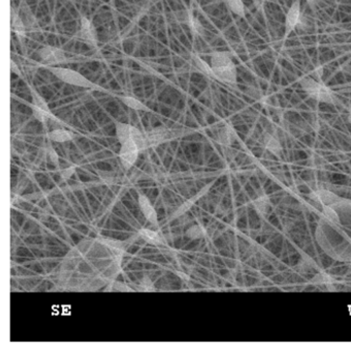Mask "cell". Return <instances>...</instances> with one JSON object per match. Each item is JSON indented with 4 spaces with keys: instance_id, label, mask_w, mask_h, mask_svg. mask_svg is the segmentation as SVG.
Masks as SVG:
<instances>
[{
    "instance_id": "8fae6325",
    "label": "cell",
    "mask_w": 351,
    "mask_h": 353,
    "mask_svg": "<svg viewBox=\"0 0 351 353\" xmlns=\"http://www.w3.org/2000/svg\"><path fill=\"white\" fill-rule=\"evenodd\" d=\"M138 205H140V210L144 214L145 218L152 223V224H157V214L155 212L154 208L151 205L150 201L146 196L140 195L138 197Z\"/></svg>"
},
{
    "instance_id": "5bb4252c",
    "label": "cell",
    "mask_w": 351,
    "mask_h": 353,
    "mask_svg": "<svg viewBox=\"0 0 351 353\" xmlns=\"http://www.w3.org/2000/svg\"><path fill=\"white\" fill-rule=\"evenodd\" d=\"M130 139L136 143V145L138 146V150H144L146 148H148L147 146L146 137H145V134H142L140 130L136 129V128L131 127L130 128Z\"/></svg>"
},
{
    "instance_id": "30bf717a",
    "label": "cell",
    "mask_w": 351,
    "mask_h": 353,
    "mask_svg": "<svg viewBox=\"0 0 351 353\" xmlns=\"http://www.w3.org/2000/svg\"><path fill=\"white\" fill-rule=\"evenodd\" d=\"M18 14L23 23H24L26 30H32L37 28V21L36 19H35V16L33 15L32 12L29 9L26 3H23L22 5L20 6Z\"/></svg>"
},
{
    "instance_id": "4dcf8cb0",
    "label": "cell",
    "mask_w": 351,
    "mask_h": 353,
    "mask_svg": "<svg viewBox=\"0 0 351 353\" xmlns=\"http://www.w3.org/2000/svg\"><path fill=\"white\" fill-rule=\"evenodd\" d=\"M76 172V168L74 167H68V168L64 169L61 173V177L64 179H68L72 174Z\"/></svg>"
},
{
    "instance_id": "836d02e7",
    "label": "cell",
    "mask_w": 351,
    "mask_h": 353,
    "mask_svg": "<svg viewBox=\"0 0 351 353\" xmlns=\"http://www.w3.org/2000/svg\"><path fill=\"white\" fill-rule=\"evenodd\" d=\"M320 1H321V0H308V3H309L311 7H315L316 5H319Z\"/></svg>"
},
{
    "instance_id": "2e32d148",
    "label": "cell",
    "mask_w": 351,
    "mask_h": 353,
    "mask_svg": "<svg viewBox=\"0 0 351 353\" xmlns=\"http://www.w3.org/2000/svg\"><path fill=\"white\" fill-rule=\"evenodd\" d=\"M49 138L52 141L66 142L72 139V133L63 129H56L50 132Z\"/></svg>"
},
{
    "instance_id": "7402d4cb",
    "label": "cell",
    "mask_w": 351,
    "mask_h": 353,
    "mask_svg": "<svg viewBox=\"0 0 351 353\" xmlns=\"http://www.w3.org/2000/svg\"><path fill=\"white\" fill-rule=\"evenodd\" d=\"M194 65L202 72L204 75L209 76V77L214 78V73H213L212 68L209 65L206 61H202V59L198 57H193Z\"/></svg>"
},
{
    "instance_id": "9c48e42d",
    "label": "cell",
    "mask_w": 351,
    "mask_h": 353,
    "mask_svg": "<svg viewBox=\"0 0 351 353\" xmlns=\"http://www.w3.org/2000/svg\"><path fill=\"white\" fill-rule=\"evenodd\" d=\"M179 19L183 23L187 24L192 34H195V36H202L204 34V28H202V23L195 17H193V15L189 13V12H181L179 15Z\"/></svg>"
},
{
    "instance_id": "d6986e66",
    "label": "cell",
    "mask_w": 351,
    "mask_h": 353,
    "mask_svg": "<svg viewBox=\"0 0 351 353\" xmlns=\"http://www.w3.org/2000/svg\"><path fill=\"white\" fill-rule=\"evenodd\" d=\"M138 235H140V239H144L147 243H153V245H158V243H161L160 236L155 231L149 230V229H142L138 232Z\"/></svg>"
},
{
    "instance_id": "44dd1931",
    "label": "cell",
    "mask_w": 351,
    "mask_h": 353,
    "mask_svg": "<svg viewBox=\"0 0 351 353\" xmlns=\"http://www.w3.org/2000/svg\"><path fill=\"white\" fill-rule=\"evenodd\" d=\"M121 101L126 105V106L129 107V108L134 109V110L138 111H147V107L142 104L140 101L136 100V99L132 98V97H121Z\"/></svg>"
},
{
    "instance_id": "6da1fadb",
    "label": "cell",
    "mask_w": 351,
    "mask_h": 353,
    "mask_svg": "<svg viewBox=\"0 0 351 353\" xmlns=\"http://www.w3.org/2000/svg\"><path fill=\"white\" fill-rule=\"evenodd\" d=\"M301 86L307 94L318 102L326 103V104H334L336 98L330 88L324 84L319 83L312 78L307 77L301 80Z\"/></svg>"
},
{
    "instance_id": "83f0119b",
    "label": "cell",
    "mask_w": 351,
    "mask_h": 353,
    "mask_svg": "<svg viewBox=\"0 0 351 353\" xmlns=\"http://www.w3.org/2000/svg\"><path fill=\"white\" fill-rule=\"evenodd\" d=\"M140 287H142V290L145 291L153 290L152 281H151V279H149L148 276H145V278H142V281H140Z\"/></svg>"
},
{
    "instance_id": "ba28073f",
    "label": "cell",
    "mask_w": 351,
    "mask_h": 353,
    "mask_svg": "<svg viewBox=\"0 0 351 353\" xmlns=\"http://www.w3.org/2000/svg\"><path fill=\"white\" fill-rule=\"evenodd\" d=\"M213 73H214L215 79L224 83L235 84L237 82V69L235 65L213 69Z\"/></svg>"
},
{
    "instance_id": "f546056e",
    "label": "cell",
    "mask_w": 351,
    "mask_h": 353,
    "mask_svg": "<svg viewBox=\"0 0 351 353\" xmlns=\"http://www.w3.org/2000/svg\"><path fill=\"white\" fill-rule=\"evenodd\" d=\"M111 290L116 291H130L129 287L123 283L114 282L111 284Z\"/></svg>"
},
{
    "instance_id": "ac0fdd59",
    "label": "cell",
    "mask_w": 351,
    "mask_h": 353,
    "mask_svg": "<svg viewBox=\"0 0 351 353\" xmlns=\"http://www.w3.org/2000/svg\"><path fill=\"white\" fill-rule=\"evenodd\" d=\"M12 28L14 34H18V36H24L27 30L24 23L21 20L20 16H19L18 12L16 11H12Z\"/></svg>"
},
{
    "instance_id": "f1b7e54d",
    "label": "cell",
    "mask_w": 351,
    "mask_h": 353,
    "mask_svg": "<svg viewBox=\"0 0 351 353\" xmlns=\"http://www.w3.org/2000/svg\"><path fill=\"white\" fill-rule=\"evenodd\" d=\"M313 282L318 283V284H326V283L330 282V278L326 274H319L314 276Z\"/></svg>"
},
{
    "instance_id": "ffe728a7",
    "label": "cell",
    "mask_w": 351,
    "mask_h": 353,
    "mask_svg": "<svg viewBox=\"0 0 351 353\" xmlns=\"http://www.w3.org/2000/svg\"><path fill=\"white\" fill-rule=\"evenodd\" d=\"M227 7L235 15L239 17L245 16V6L242 0H225Z\"/></svg>"
},
{
    "instance_id": "3957f363",
    "label": "cell",
    "mask_w": 351,
    "mask_h": 353,
    "mask_svg": "<svg viewBox=\"0 0 351 353\" xmlns=\"http://www.w3.org/2000/svg\"><path fill=\"white\" fill-rule=\"evenodd\" d=\"M183 134V130L167 129V128L159 127L151 130L150 132H147L145 134V137H146L147 146L148 148H153V146L159 145V144L169 141V140L181 137Z\"/></svg>"
},
{
    "instance_id": "e0dca14e",
    "label": "cell",
    "mask_w": 351,
    "mask_h": 353,
    "mask_svg": "<svg viewBox=\"0 0 351 353\" xmlns=\"http://www.w3.org/2000/svg\"><path fill=\"white\" fill-rule=\"evenodd\" d=\"M130 128L131 125L127 123H119L116 125V134L120 143H124L130 138Z\"/></svg>"
},
{
    "instance_id": "d4e9b609",
    "label": "cell",
    "mask_w": 351,
    "mask_h": 353,
    "mask_svg": "<svg viewBox=\"0 0 351 353\" xmlns=\"http://www.w3.org/2000/svg\"><path fill=\"white\" fill-rule=\"evenodd\" d=\"M187 236L191 239H200V237L204 236V230L202 228V227L198 226V225H195V226L190 227L188 229L187 232H186Z\"/></svg>"
},
{
    "instance_id": "7a4b0ae2",
    "label": "cell",
    "mask_w": 351,
    "mask_h": 353,
    "mask_svg": "<svg viewBox=\"0 0 351 353\" xmlns=\"http://www.w3.org/2000/svg\"><path fill=\"white\" fill-rule=\"evenodd\" d=\"M51 73H53L58 79L61 81L65 82L72 85L78 86L83 88H94V84L89 81L84 76L81 75L78 72L72 71L70 69H64V68H47Z\"/></svg>"
},
{
    "instance_id": "4fadbf2b",
    "label": "cell",
    "mask_w": 351,
    "mask_h": 353,
    "mask_svg": "<svg viewBox=\"0 0 351 353\" xmlns=\"http://www.w3.org/2000/svg\"><path fill=\"white\" fill-rule=\"evenodd\" d=\"M217 141L222 145H229L233 143V139H235V132L228 125H224V127L220 128L217 132Z\"/></svg>"
},
{
    "instance_id": "7c38bea8",
    "label": "cell",
    "mask_w": 351,
    "mask_h": 353,
    "mask_svg": "<svg viewBox=\"0 0 351 353\" xmlns=\"http://www.w3.org/2000/svg\"><path fill=\"white\" fill-rule=\"evenodd\" d=\"M233 65H235V63H233L229 53L214 52L211 55V68H212V70Z\"/></svg>"
},
{
    "instance_id": "9a60e30c",
    "label": "cell",
    "mask_w": 351,
    "mask_h": 353,
    "mask_svg": "<svg viewBox=\"0 0 351 353\" xmlns=\"http://www.w3.org/2000/svg\"><path fill=\"white\" fill-rule=\"evenodd\" d=\"M264 143H266V148H268L270 152L276 154V156H280L281 152H282V148H281L280 142H279L277 138L270 135V134H266V135L264 136Z\"/></svg>"
},
{
    "instance_id": "d590c367",
    "label": "cell",
    "mask_w": 351,
    "mask_h": 353,
    "mask_svg": "<svg viewBox=\"0 0 351 353\" xmlns=\"http://www.w3.org/2000/svg\"><path fill=\"white\" fill-rule=\"evenodd\" d=\"M348 121H350V123H351V114H350V115H349Z\"/></svg>"
},
{
    "instance_id": "52a82bcc",
    "label": "cell",
    "mask_w": 351,
    "mask_h": 353,
    "mask_svg": "<svg viewBox=\"0 0 351 353\" xmlns=\"http://www.w3.org/2000/svg\"><path fill=\"white\" fill-rule=\"evenodd\" d=\"M301 17V3H299V0H295L289 11L287 12L286 21H285V37H288L289 34L297 28Z\"/></svg>"
},
{
    "instance_id": "277c9868",
    "label": "cell",
    "mask_w": 351,
    "mask_h": 353,
    "mask_svg": "<svg viewBox=\"0 0 351 353\" xmlns=\"http://www.w3.org/2000/svg\"><path fill=\"white\" fill-rule=\"evenodd\" d=\"M39 59L47 63V65H58V63H65L66 55L61 49L56 47L45 46L37 51Z\"/></svg>"
},
{
    "instance_id": "d6a6232c",
    "label": "cell",
    "mask_w": 351,
    "mask_h": 353,
    "mask_svg": "<svg viewBox=\"0 0 351 353\" xmlns=\"http://www.w3.org/2000/svg\"><path fill=\"white\" fill-rule=\"evenodd\" d=\"M10 70H12V73L16 74V75L21 76V71L19 69L17 63H14V61H10Z\"/></svg>"
},
{
    "instance_id": "cb8c5ba5",
    "label": "cell",
    "mask_w": 351,
    "mask_h": 353,
    "mask_svg": "<svg viewBox=\"0 0 351 353\" xmlns=\"http://www.w3.org/2000/svg\"><path fill=\"white\" fill-rule=\"evenodd\" d=\"M100 179L103 183H107V185H115V183H118L119 177H118L115 172H111V171H103V172H100Z\"/></svg>"
},
{
    "instance_id": "e575fe53",
    "label": "cell",
    "mask_w": 351,
    "mask_h": 353,
    "mask_svg": "<svg viewBox=\"0 0 351 353\" xmlns=\"http://www.w3.org/2000/svg\"><path fill=\"white\" fill-rule=\"evenodd\" d=\"M315 74L317 75L318 78L321 77L322 74H323V69H322V68H317V69L315 70Z\"/></svg>"
},
{
    "instance_id": "4316f807",
    "label": "cell",
    "mask_w": 351,
    "mask_h": 353,
    "mask_svg": "<svg viewBox=\"0 0 351 353\" xmlns=\"http://www.w3.org/2000/svg\"><path fill=\"white\" fill-rule=\"evenodd\" d=\"M45 154H47V160L49 161L51 164L58 165V162H59V158H58V154H56L55 150H54L53 148L51 146H47L45 148Z\"/></svg>"
},
{
    "instance_id": "603a6c76",
    "label": "cell",
    "mask_w": 351,
    "mask_h": 353,
    "mask_svg": "<svg viewBox=\"0 0 351 353\" xmlns=\"http://www.w3.org/2000/svg\"><path fill=\"white\" fill-rule=\"evenodd\" d=\"M255 204L256 210L260 212V214H266L270 212V201H268V198L266 196H262V197L257 198L254 202Z\"/></svg>"
},
{
    "instance_id": "5b68a950",
    "label": "cell",
    "mask_w": 351,
    "mask_h": 353,
    "mask_svg": "<svg viewBox=\"0 0 351 353\" xmlns=\"http://www.w3.org/2000/svg\"><path fill=\"white\" fill-rule=\"evenodd\" d=\"M138 152L140 150H138V146L136 145V143L130 138L127 141L121 144L120 159H121L122 165H123L124 168L129 169L136 163Z\"/></svg>"
},
{
    "instance_id": "8992f818",
    "label": "cell",
    "mask_w": 351,
    "mask_h": 353,
    "mask_svg": "<svg viewBox=\"0 0 351 353\" xmlns=\"http://www.w3.org/2000/svg\"><path fill=\"white\" fill-rule=\"evenodd\" d=\"M76 37H78V40L82 41L88 46H96V32H95L94 26L91 23L90 20L87 19V18L83 17L81 19L80 30H78Z\"/></svg>"
},
{
    "instance_id": "1f68e13d",
    "label": "cell",
    "mask_w": 351,
    "mask_h": 353,
    "mask_svg": "<svg viewBox=\"0 0 351 353\" xmlns=\"http://www.w3.org/2000/svg\"><path fill=\"white\" fill-rule=\"evenodd\" d=\"M91 247V241H82V243H80V245H78V251L81 252L82 254L86 253L87 251H88L89 249H90Z\"/></svg>"
},
{
    "instance_id": "484cf974",
    "label": "cell",
    "mask_w": 351,
    "mask_h": 353,
    "mask_svg": "<svg viewBox=\"0 0 351 353\" xmlns=\"http://www.w3.org/2000/svg\"><path fill=\"white\" fill-rule=\"evenodd\" d=\"M31 97H32V106L39 107V108L45 109V110H49L45 101L39 96L37 92H31Z\"/></svg>"
}]
</instances>
